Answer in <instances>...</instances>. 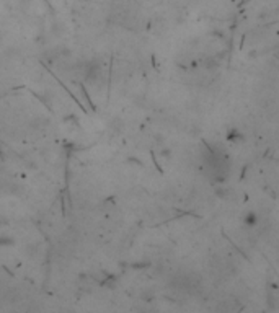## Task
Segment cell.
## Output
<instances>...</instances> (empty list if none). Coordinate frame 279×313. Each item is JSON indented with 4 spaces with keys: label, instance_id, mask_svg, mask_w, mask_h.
<instances>
[{
    "label": "cell",
    "instance_id": "cell-1",
    "mask_svg": "<svg viewBox=\"0 0 279 313\" xmlns=\"http://www.w3.org/2000/svg\"><path fill=\"white\" fill-rule=\"evenodd\" d=\"M242 222H243V225H247V227H255L258 224V214L255 210H248V212L243 214Z\"/></svg>",
    "mask_w": 279,
    "mask_h": 313
}]
</instances>
